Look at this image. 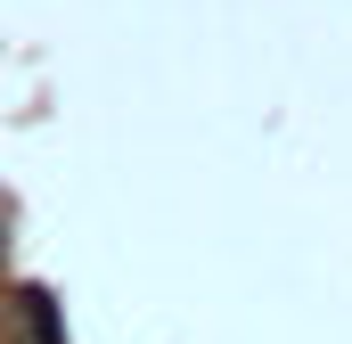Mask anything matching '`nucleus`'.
Instances as JSON below:
<instances>
[{"instance_id":"f257e3e1","label":"nucleus","mask_w":352,"mask_h":344,"mask_svg":"<svg viewBox=\"0 0 352 344\" xmlns=\"http://www.w3.org/2000/svg\"><path fill=\"white\" fill-rule=\"evenodd\" d=\"M16 312H25V328L41 344H66V320H58V295L50 287H16Z\"/></svg>"}]
</instances>
